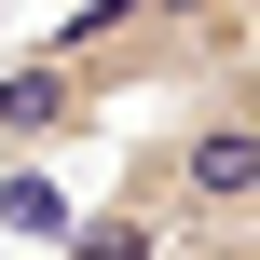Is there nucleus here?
I'll list each match as a JSON object with an SVG mask.
<instances>
[{
  "mask_svg": "<svg viewBox=\"0 0 260 260\" xmlns=\"http://www.w3.org/2000/svg\"><path fill=\"white\" fill-rule=\"evenodd\" d=\"M41 55H55L96 110H123V96H178V27H165L151 0H69V14L41 27Z\"/></svg>",
  "mask_w": 260,
  "mask_h": 260,
  "instance_id": "obj_1",
  "label": "nucleus"
},
{
  "mask_svg": "<svg viewBox=\"0 0 260 260\" xmlns=\"http://www.w3.org/2000/svg\"><path fill=\"white\" fill-rule=\"evenodd\" d=\"M96 123H110V110H96L41 41H14V55H0V165H69Z\"/></svg>",
  "mask_w": 260,
  "mask_h": 260,
  "instance_id": "obj_2",
  "label": "nucleus"
},
{
  "mask_svg": "<svg viewBox=\"0 0 260 260\" xmlns=\"http://www.w3.org/2000/svg\"><path fill=\"white\" fill-rule=\"evenodd\" d=\"M69 219H82L69 165H0V233H14V247H55Z\"/></svg>",
  "mask_w": 260,
  "mask_h": 260,
  "instance_id": "obj_3",
  "label": "nucleus"
},
{
  "mask_svg": "<svg viewBox=\"0 0 260 260\" xmlns=\"http://www.w3.org/2000/svg\"><path fill=\"white\" fill-rule=\"evenodd\" d=\"M55 260H165V233H151L137 206H110V192H96V206L55 233Z\"/></svg>",
  "mask_w": 260,
  "mask_h": 260,
  "instance_id": "obj_4",
  "label": "nucleus"
},
{
  "mask_svg": "<svg viewBox=\"0 0 260 260\" xmlns=\"http://www.w3.org/2000/svg\"><path fill=\"white\" fill-rule=\"evenodd\" d=\"M165 260H260V219H233V233H192V247H165Z\"/></svg>",
  "mask_w": 260,
  "mask_h": 260,
  "instance_id": "obj_5",
  "label": "nucleus"
}]
</instances>
